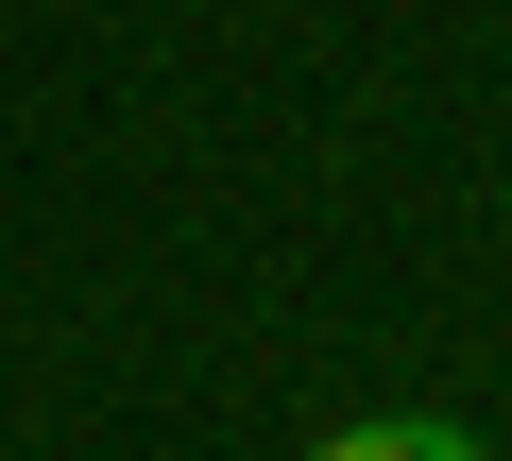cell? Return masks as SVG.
<instances>
[{"label":"cell","mask_w":512,"mask_h":461,"mask_svg":"<svg viewBox=\"0 0 512 461\" xmlns=\"http://www.w3.org/2000/svg\"><path fill=\"white\" fill-rule=\"evenodd\" d=\"M308 461H478V444H461L444 410H376V427H325Z\"/></svg>","instance_id":"6da1fadb"}]
</instances>
